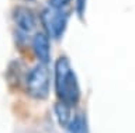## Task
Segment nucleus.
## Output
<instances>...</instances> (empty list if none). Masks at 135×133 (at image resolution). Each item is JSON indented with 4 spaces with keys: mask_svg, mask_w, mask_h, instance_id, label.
Listing matches in <instances>:
<instances>
[{
    "mask_svg": "<svg viewBox=\"0 0 135 133\" xmlns=\"http://www.w3.org/2000/svg\"><path fill=\"white\" fill-rule=\"evenodd\" d=\"M55 91L59 101L66 102L68 105H75L79 101V83L66 56H59L55 63Z\"/></svg>",
    "mask_w": 135,
    "mask_h": 133,
    "instance_id": "nucleus-1",
    "label": "nucleus"
},
{
    "mask_svg": "<svg viewBox=\"0 0 135 133\" xmlns=\"http://www.w3.org/2000/svg\"><path fill=\"white\" fill-rule=\"evenodd\" d=\"M27 91L32 98L44 99L49 93V70L44 63L34 67L27 76Z\"/></svg>",
    "mask_w": 135,
    "mask_h": 133,
    "instance_id": "nucleus-2",
    "label": "nucleus"
},
{
    "mask_svg": "<svg viewBox=\"0 0 135 133\" xmlns=\"http://www.w3.org/2000/svg\"><path fill=\"white\" fill-rule=\"evenodd\" d=\"M41 20L44 24L45 32L55 39H59L63 35L68 25V13L63 9L58 10L54 7H46L41 13Z\"/></svg>",
    "mask_w": 135,
    "mask_h": 133,
    "instance_id": "nucleus-3",
    "label": "nucleus"
},
{
    "mask_svg": "<svg viewBox=\"0 0 135 133\" xmlns=\"http://www.w3.org/2000/svg\"><path fill=\"white\" fill-rule=\"evenodd\" d=\"M13 20H14V23L17 24L18 30L21 32H25V34L32 32L37 27L35 14H34L28 7H23V6L16 7L14 11H13Z\"/></svg>",
    "mask_w": 135,
    "mask_h": 133,
    "instance_id": "nucleus-4",
    "label": "nucleus"
},
{
    "mask_svg": "<svg viewBox=\"0 0 135 133\" xmlns=\"http://www.w3.org/2000/svg\"><path fill=\"white\" fill-rule=\"evenodd\" d=\"M32 48L38 59L44 65L48 63L51 57V45H49V36L46 32H37L34 35Z\"/></svg>",
    "mask_w": 135,
    "mask_h": 133,
    "instance_id": "nucleus-5",
    "label": "nucleus"
},
{
    "mask_svg": "<svg viewBox=\"0 0 135 133\" xmlns=\"http://www.w3.org/2000/svg\"><path fill=\"white\" fill-rule=\"evenodd\" d=\"M54 109H55V115H56L58 122L61 123L63 127L68 129V126H69V123H70V120H72L70 105H68V104L63 102V101H58L54 105Z\"/></svg>",
    "mask_w": 135,
    "mask_h": 133,
    "instance_id": "nucleus-6",
    "label": "nucleus"
},
{
    "mask_svg": "<svg viewBox=\"0 0 135 133\" xmlns=\"http://www.w3.org/2000/svg\"><path fill=\"white\" fill-rule=\"evenodd\" d=\"M68 130L70 133H89L87 122H86L84 115H82V114L75 115L70 120L69 126H68Z\"/></svg>",
    "mask_w": 135,
    "mask_h": 133,
    "instance_id": "nucleus-7",
    "label": "nucleus"
},
{
    "mask_svg": "<svg viewBox=\"0 0 135 133\" xmlns=\"http://www.w3.org/2000/svg\"><path fill=\"white\" fill-rule=\"evenodd\" d=\"M86 2L87 0H76V11L82 20L84 17V11H86Z\"/></svg>",
    "mask_w": 135,
    "mask_h": 133,
    "instance_id": "nucleus-8",
    "label": "nucleus"
},
{
    "mask_svg": "<svg viewBox=\"0 0 135 133\" xmlns=\"http://www.w3.org/2000/svg\"><path fill=\"white\" fill-rule=\"evenodd\" d=\"M70 3V0H49V6L54 7V9H65V7Z\"/></svg>",
    "mask_w": 135,
    "mask_h": 133,
    "instance_id": "nucleus-9",
    "label": "nucleus"
},
{
    "mask_svg": "<svg viewBox=\"0 0 135 133\" xmlns=\"http://www.w3.org/2000/svg\"><path fill=\"white\" fill-rule=\"evenodd\" d=\"M23 2H34V0H23Z\"/></svg>",
    "mask_w": 135,
    "mask_h": 133,
    "instance_id": "nucleus-10",
    "label": "nucleus"
}]
</instances>
